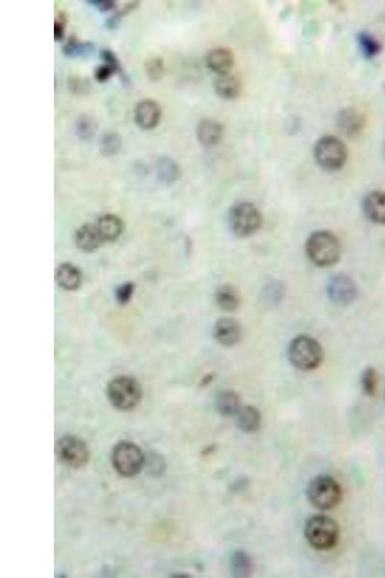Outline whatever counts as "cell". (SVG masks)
<instances>
[{"instance_id": "cell-1", "label": "cell", "mask_w": 385, "mask_h": 578, "mask_svg": "<svg viewBox=\"0 0 385 578\" xmlns=\"http://www.w3.org/2000/svg\"><path fill=\"white\" fill-rule=\"evenodd\" d=\"M305 253L317 267H331L341 258V244L336 234L331 231H314L305 243Z\"/></svg>"}, {"instance_id": "cell-2", "label": "cell", "mask_w": 385, "mask_h": 578, "mask_svg": "<svg viewBox=\"0 0 385 578\" xmlns=\"http://www.w3.org/2000/svg\"><path fill=\"white\" fill-rule=\"evenodd\" d=\"M287 357L290 363L299 371H315L323 363L324 350L318 340L300 335L290 342Z\"/></svg>"}, {"instance_id": "cell-3", "label": "cell", "mask_w": 385, "mask_h": 578, "mask_svg": "<svg viewBox=\"0 0 385 578\" xmlns=\"http://www.w3.org/2000/svg\"><path fill=\"white\" fill-rule=\"evenodd\" d=\"M305 536L308 543L315 550H332L339 541V525L326 514H314L305 522Z\"/></svg>"}, {"instance_id": "cell-4", "label": "cell", "mask_w": 385, "mask_h": 578, "mask_svg": "<svg viewBox=\"0 0 385 578\" xmlns=\"http://www.w3.org/2000/svg\"><path fill=\"white\" fill-rule=\"evenodd\" d=\"M342 488L334 477L319 475L311 480L307 490V500L314 508L329 511L336 508L342 500Z\"/></svg>"}, {"instance_id": "cell-5", "label": "cell", "mask_w": 385, "mask_h": 578, "mask_svg": "<svg viewBox=\"0 0 385 578\" xmlns=\"http://www.w3.org/2000/svg\"><path fill=\"white\" fill-rule=\"evenodd\" d=\"M260 211L249 202L232 205L228 213V224L232 234L239 239H247L257 234L262 226Z\"/></svg>"}, {"instance_id": "cell-6", "label": "cell", "mask_w": 385, "mask_h": 578, "mask_svg": "<svg viewBox=\"0 0 385 578\" xmlns=\"http://www.w3.org/2000/svg\"><path fill=\"white\" fill-rule=\"evenodd\" d=\"M141 385L133 377L118 376L107 387V397L115 408L130 411L136 408L142 399Z\"/></svg>"}, {"instance_id": "cell-7", "label": "cell", "mask_w": 385, "mask_h": 578, "mask_svg": "<svg viewBox=\"0 0 385 578\" xmlns=\"http://www.w3.org/2000/svg\"><path fill=\"white\" fill-rule=\"evenodd\" d=\"M314 157L324 170L338 171L347 162V147L336 136H324L314 147Z\"/></svg>"}, {"instance_id": "cell-8", "label": "cell", "mask_w": 385, "mask_h": 578, "mask_svg": "<svg viewBox=\"0 0 385 578\" xmlns=\"http://www.w3.org/2000/svg\"><path fill=\"white\" fill-rule=\"evenodd\" d=\"M115 471L121 476L133 477L141 472L145 466L143 451L135 443L118 442L111 456Z\"/></svg>"}, {"instance_id": "cell-9", "label": "cell", "mask_w": 385, "mask_h": 578, "mask_svg": "<svg viewBox=\"0 0 385 578\" xmlns=\"http://www.w3.org/2000/svg\"><path fill=\"white\" fill-rule=\"evenodd\" d=\"M58 460L66 466L79 469L88 463L90 451L86 442L75 435H64L55 446Z\"/></svg>"}, {"instance_id": "cell-10", "label": "cell", "mask_w": 385, "mask_h": 578, "mask_svg": "<svg viewBox=\"0 0 385 578\" xmlns=\"http://www.w3.org/2000/svg\"><path fill=\"white\" fill-rule=\"evenodd\" d=\"M326 295L334 305L347 307L357 300L358 289L357 284L346 274L332 276L326 286Z\"/></svg>"}, {"instance_id": "cell-11", "label": "cell", "mask_w": 385, "mask_h": 578, "mask_svg": "<svg viewBox=\"0 0 385 578\" xmlns=\"http://www.w3.org/2000/svg\"><path fill=\"white\" fill-rule=\"evenodd\" d=\"M213 337L221 347L231 348L236 347L242 342L243 329L241 324L234 319L224 318L219 319L213 327Z\"/></svg>"}, {"instance_id": "cell-12", "label": "cell", "mask_w": 385, "mask_h": 578, "mask_svg": "<svg viewBox=\"0 0 385 578\" xmlns=\"http://www.w3.org/2000/svg\"><path fill=\"white\" fill-rule=\"evenodd\" d=\"M135 121L143 129H152L158 125L161 118L159 104L152 100H144L136 105Z\"/></svg>"}, {"instance_id": "cell-13", "label": "cell", "mask_w": 385, "mask_h": 578, "mask_svg": "<svg viewBox=\"0 0 385 578\" xmlns=\"http://www.w3.org/2000/svg\"><path fill=\"white\" fill-rule=\"evenodd\" d=\"M363 212L366 218L378 225H385V192L373 191L364 198Z\"/></svg>"}, {"instance_id": "cell-14", "label": "cell", "mask_w": 385, "mask_h": 578, "mask_svg": "<svg viewBox=\"0 0 385 578\" xmlns=\"http://www.w3.org/2000/svg\"><path fill=\"white\" fill-rule=\"evenodd\" d=\"M365 117L353 108L340 111L337 117V126L341 133L348 137L357 136L365 126Z\"/></svg>"}, {"instance_id": "cell-15", "label": "cell", "mask_w": 385, "mask_h": 578, "mask_svg": "<svg viewBox=\"0 0 385 578\" xmlns=\"http://www.w3.org/2000/svg\"><path fill=\"white\" fill-rule=\"evenodd\" d=\"M207 67L218 76L228 75L234 65V54L226 47L211 49L205 58Z\"/></svg>"}, {"instance_id": "cell-16", "label": "cell", "mask_w": 385, "mask_h": 578, "mask_svg": "<svg viewBox=\"0 0 385 578\" xmlns=\"http://www.w3.org/2000/svg\"><path fill=\"white\" fill-rule=\"evenodd\" d=\"M75 242L78 249L84 252H93L104 244L94 224H85L75 232Z\"/></svg>"}, {"instance_id": "cell-17", "label": "cell", "mask_w": 385, "mask_h": 578, "mask_svg": "<svg viewBox=\"0 0 385 578\" xmlns=\"http://www.w3.org/2000/svg\"><path fill=\"white\" fill-rule=\"evenodd\" d=\"M224 128L219 121L204 119L197 126V137L200 143L207 147L216 146L223 138Z\"/></svg>"}, {"instance_id": "cell-18", "label": "cell", "mask_w": 385, "mask_h": 578, "mask_svg": "<svg viewBox=\"0 0 385 578\" xmlns=\"http://www.w3.org/2000/svg\"><path fill=\"white\" fill-rule=\"evenodd\" d=\"M97 231L104 243L113 242L121 236L123 229V221L114 215H105L97 219L96 223Z\"/></svg>"}, {"instance_id": "cell-19", "label": "cell", "mask_w": 385, "mask_h": 578, "mask_svg": "<svg viewBox=\"0 0 385 578\" xmlns=\"http://www.w3.org/2000/svg\"><path fill=\"white\" fill-rule=\"evenodd\" d=\"M56 281L63 289L73 291L80 287L82 276L81 272L72 263H63L58 266L56 270Z\"/></svg>"}, {"instance_id": "cell-20", "label": "cell", "mask_w": 385, "mask_h": 578, "mask_svg": "<svg viewBox=\"0 0 385 578\" xmlns=\"http://www.w3.org/2000/svg\"><path fill=\"white\" fill-rule=\"evenodd\" d=\"M215 408L221 416H236L242 408L241 399L233 390H224L216 397Z\"/></svg>"}, {"instance_id": "cell-21", "label": "cell", "mask_w": 385, "mask_h": 578, "mask_svg": "<svg viewBox=\"0 0 385 578\" xmlns=\"http://www.w3.org/2000/svg\"><path fill=\"white\" fill-rule=\"evenodd\" d=\"M215 301L221 311L228 313L238 310L241 303L238 291L231 284H223L219 287L216 290Z\"/></svg>"}, {"instance_id": "cell-22", "label": "cell", "mask_w": 385, "mask_h": 578, "mask_svg": "<svg viewBox=\"0 0 385 578\" xmlns=\"http://www.w3.org/2000/svg\"><path fill=\"white\" fill-rule=\"evenodd\" d=\"M216 94L221 99L233 100L239 96L241 92V83L236 76L229 75L218 76L214 79Z\"/></svg>"}, {"instance_id": "cell-23", "label": "cell", "mask_w": 385, "mask_h": 578, "mask_svg": "<svg viewBox=\"0 0 385 578\" xmlns=\"http://www.w3.org/2000/svg\"><path fill=\"white\" fill-rule=\"evenodd\" d=\"M236 424L243 432H257L261 426L260 411L252 406L242 407L236 414Z\"/></svg>"}, {"instance_id": "cell-24", "label": "cell", "mask_w": 385, "mask_h": 578, "mask_svg": "<svg viewBox=\"0 0 385 578\" xmlns=\"http://www.w3.org/2000/svg\"><path fill=\"white\" fill-rule=\"evenodd\" d=\"M157 176L158 181L165 184H171L181 178V167L175 160L170 157H161L157 162Z\"/></svg>"}, {"instance_id": "cell-25", "label": "cell", "mask_w": 385, "mask_h": 578, "mask_svg": "<svg viewBox=\"0 0 385 578\" xmlns=\"http://www.w3.org/2000/svg\"><path fill=\"white\" fill-rule=\"evenodd\" d=\"M231 572L236 577H249L253 572V562L245 551H236L231 559Z\"/></svg>"}, {"instance_id": "cell-26", "label": "cell", "mask_w": 385, "mask_h": 578, "mask_svg": "<svg viewBox=\"0 0 385 578\" xmlns=\"http://www.w3.org/2000/svg\"><path fill=\"white\" fill-rule=\"evenodd\" d=\"M358 42L363 56L368 58V59L376 57L377 55L381 52L382 46L381 42L370 33H358Z\"/></svg>"}, {"instance_id": "cell-27", "label": "cell", "mask_w": 385, "mask_h": 578, "mask_svg": "<svg viewBox=\"0 0 385 578\" xmlns=\"http://www.w3.org/2000/svg\"><path fill=\"white\" fill-rule=\"evenodd\" d=\"M94 44L91 42H80L72 38L63 47V52L68 57L88 56L94 52Z\"/></svg>"}, {"instance_id": "cell-28", "label": "cell", "mask_w": 385, "mask_h": 578, "mask_svg": "<svg viewBox=\"0 0 385 578\" xmlns=\"http://www.w3.org/2000/svg\"><path fill=\"white\" fill-rule=\"evenodd\" d=\"M100 152L104 157H111L117 154L121 147V138L117 133H107L100 141Z\"/></svg>"}, {"instance_id": "cell-29", "label": "cell", "mask_w": 385, "mask_h": 578, "mask_svg": "<svg viewBox=\"0 0 385 578\" xmlns=\"http://www.w3.org/2000/svg\"><path fill=\"white\" fill-rule=\"evenodd\" d=\"M361 387L368 397H374L378 389L379 377L376 369L367 368L361 375Z\"/></svg>"}, {"instance_id": "cell-30", "label": "cell", "mask_w": 385, "mask_h": 578, "mask_svg": "<svg viewBox=\"0 0 385 578\" xmlns=\"http://www.w3.org/2000/svg\"><path fill=\"white\" fill-rule=\"evenodd\" d=\"M97 125L96 121L90 116H81L76 121V133L84 140L91 139L96 134Z\"/></svg>"}, {"instance_id": "cell-31", "label": "cell", "mask_w": 385, "mask_h": 578, "mask_svg": "<svg viewBox=\"0 0 385 578\" xmlns=\"http://www.w3.org/2000/svg\"><path fill=\"white\" fill-rule=\"evenodd\" d=\"M283 287L281 282H271L264 289V299L271 305H276L281 302V298L283 297Z\"/></svg>"}, {"instance_id": "cell-32", "label": "cell", "mask_w": 385, "mask_h": 578, "mask_svg": "<svg viewBox=\"0 0 385 578\" xmlns=\"http://www.w3.org/2000/svg\"><path fill=\"white\" fill-rule=\"evenodd\" d=\"M146 72L147 76L152 81L159 80L164 73V62L160 57L152 58L147 61L146 64Z\"/></svg>"}, {"instance_id": "cell-33", "label": "cell", "mask_w": 385, "mask_h": 578, "mask_svg": "<svg viewBox=\"0 0 385 578\" xmlns=\"http://www.w3.org/2000/svg\"><path fill=\"white\" fill-rule=\"evenodd\" d=\"M66 26H67V16L64 12H61L54 20V39L56 41H62L64 39Z\"/></svg>"}, {"instance_id": "cell-34", "label": "cell", "mask_w": 385, "mask_h": 578, "mask_svg": "<svg viewBox=\"0 0 385 578\" xmlns=\"http://www.w3.org/2000/svg\"><path fill=\"white\" fill-rule=\"evenodd\" d=\"M133 284L126 282V284H121L120 287H118L117 291H116V298H117L118 303H126L130 301L131 297H133Z\"/></svg>"}, {"instance_id": "cell-35", "label": "cell", "mask_w": 385, "mask_h": 578, "mask_svg": "<svg viewBox=\"0 0 385 578\" xmlns=\"http://www.w3.org/2000/svg\"><path fill=\"white\" fill-rule=\"evenodd\" d=\"M102 60L104 61L105 64L110 66L111 68H114L116 73H121V63L118 60L117 56L110 49H102L100 52Z\"/></svg>"}, {"instance_id": "cell-36", "label": "cell", "mask_w": 385, "mask_h": 578, "mask_svg": "<svg viewBox=\"0 0 385 578\" xmlns=\"http://www.w3.org/2000/svg\"><path fill=\"white\" fill-rule=\"evenodd\" d=\"M114 73H116L114 68L104 64L96 68V71H94V78H96L99 83H105V81L109 80L111 76L114 75Z\"/></svg>"}, {"instance_id": "cell-37", "label": "cell", "mask_w": 385, "mask_h": 578, "mask_svg": "<svg viewBox=\"0 0 385 578\" xmlns=\"http://www.w3.org/2000/svg\"><path fill=\"white\" fill-rule=\"evenodd\" d=\"M89 4L96 6L99 11L108 12L114 9L116 6L115 1H110V0H93V1H88Z\"/></svg>"}]
</instances>
